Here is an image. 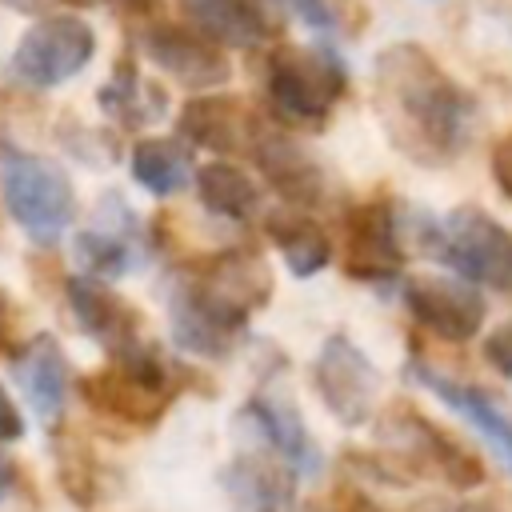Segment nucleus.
Returning <instances> with one entry per match:
<instances>
[{"label": "nucleus", "mask_w": 512, "mask_h": 512, "mask_svg": "<svg viewBox=\"0 0 512 512\" xmlns=\"http://www.w3.org/2000/svg\"><path fill=\"white\" fill-rule=\"evenodd\" d=\"M312 384L324 400V408L344 424L360 428L372 420L376 400H380V372L368 360L360 344H352L344 332H332L312 364Z\"/></svg>", "instance_id": "nucleus-9"}, {"label": "nucleus", "mask_w": 512, "mask_h": 512, "mask_svg": "<svg viewBox=\"0 0 512 512\" xmlns=\"http://www.w3.org/2000/svg\"><path fill=\"white\" fill-rule=\"evenodd\" d=\"M404 268V244L396 208L388 200H364L344 212V272L352 280H392Z\"/></svg>", "instance_id": "nucleus-11"}, {"label": "nucleus", "mask_w": 512, "mask_h": 512, "mask_svg": "<svg viewBox=\"0 0 512 512\" xmlns=\"http://www.w3.org/2000/svg\"><path fill=\"white\" fill-rule=\"evenodd\" d=\"M372 104L392 148L420 168H444L468 148L472 96L420 44H392L376 56Z\"/></svg>", "instance_id": "nucleus-1"}, {"label": "nucleus", "mask_w": 512, "mask_h": 512, "mask_svg": "<svg viewBox=\"0 0 512 512\" xmlns=\"http://www.w3.org/2000/svg\"><path fill=\"white\" fill-rule=\"evenodd\" d=\"M176 132L192 148H212V152L236 156V152L252 148L260 120L240 96H196L180 108Z\"/></svg>", "instance_id": "nucleus-15"}, {"label": "nucleus", "mask_w": 512, "mask_h": 512, "mask_svg": "<svg viewBox=\"0 0 512 512\" xmlns=\"http://www.w3.org/2000/svg\"><path fill=\"white\" fill-rule=\"evenodd\" d=\"M196 196L208 212L216 216H228V220H248L260 204V192L252 184V176L236 164H224V160H212L204 168H196Z\"/></svg>", "instance_id": "nucleus-23"}, {"label": "nucleus", "mask_w": 512, "mask_h": 512, "mask_svg": "<svg viewBox=\"0 0 512 512\" xmlns=\"http://www.w3.org/2000/svg\"><path fill=\"white\" fill-rule=\"evenodd\" d=\"M180 8L188 24L220 48H252L272 32V20L256 8V0H180Z\"/></svg>", "instance_id": "nucleus-20"}, {"label": "nucleus", "mask_w": 512, "mask_h": 512, "mask_svg": "<svg viewBox=\"0 0 512 512\" xmlns=\"http://www.w3.org/2000/svg\"><path fill=\"white\" fill-rule=\"evenodd\" d=\"M100 104H104V112H112L120 124L136 128V124L152 120L156 108H164V92L144 88L140 76H136V68H132V56H124V60L116 64V76L100 88Z\"/></svg>", "instance_id": "nucleus-25"}, {"label": "nucleus", "mask_w": 512, "mask_h": 512, "mask_svg": "<svg viewBox=\"0 0 512 512\" xmlns=\"http://www.w3.org/2000/svg\"><path fill=\"white\" fill-rule=\"evenodd\" d=\"M424 252L468 284L512 292V232L476 204H460L444 220L424 224Z\"/></svg>", "instance_id": "nucleus-7"}, {"label": "nucleus", "mask_w": 512, "mask_h": 512, "mask_svg": "<svg viewBox=\"0 0 512 512\" xmlns=\"http://www.w3.org/2000/svg\"><path fill=\"white\" fill-rule=\"evenodd\" d=\"M12 376L40 420H52L64 408L68 360H64V348L56 344L52 332H36L24 348L12 352Z\"/></svg>", "instance_id": "nucleus-19"}, {"label": "nucleus", "mask_w": 512, "mask_h": 512, "mask_svg": "<svg viewBox=\"0 0 512 512\" xmlns=\"http://www.w3.org/2000/svg\"><path fill=\"white\" fill-rule=\"evenodd\" d=\"M132 176L144 192L152 196H176L180 188L192 184V152L180 140L168 136H144L132 144Z\"/></svg>", "instance_id": "nucleus-22"}, {"label": "nucleus", "mask_w": 512, "mask_h": 512, "mask_svg": "<svg viewBox=\"0 0 512 512\" xmlns=\"http://www.w3.org/2000/svg\"><path fill=\"white\" fill-rule=\"evenodd\" d=\"M488 168H492V184L512 200V132H504V136L492 144Z\"/></svg>", "instance_id": "nucleus-28"}, {"label": "nucleus", "mask_w": 512, "mask_h": 512, "mask_svg": "<svg viewBox=\"0 0 512 512\" xmlns=\"http://www.w3.org/2000/svg\"><path fill=\"white\" fill-rule=\"evenodd\" d=\"M8 8H16V12H40L48 0H4Z\"/></svg>", "instance_id": "nucleus-34"}, {"label": "nucleus", "mask_w": 512, "mask_h": 512, "mask_svg": "<svg viewBox=\"0 0 512 512\" xmlns=\"http://www.w3.org/2000/svg\"><path fill=\"white\" fill-rule=\"evenodd\" d=\"M56 480H60V488L72 496V504H92L96 500V456H92V448L80 440V436H72V432H64V436H56Z\"/></svg>", "instance_id": "nucleus-26"}, {"label": "nucleus", "mask_w": 512, "mask_h": 512, "mask_svg": "<svg viewBox=\"0 0 512 512\" xmlns=\"http://www.w3.org/2000/svg\"><path fill=\"white\" fill-rule=\"evenodd\" d=\"M324 512H380L360 488H332L324 500Z\"/></svg>", "instance_id": "nucleus-30"}, {"label": "nucleus", "mask_w": 512, "mask_h": 512, "mask_svg": "<svg viewBox=\"0 0 512 512\" xmlns=\"http://www.w3.org/2000/svg\"><path fill=\"white\" fill-rule=\"evenodd\" d=\"M0 192L32 244H56L80 208L68 172L52 156L24 152L12 140H0Z\"/></svg>", "instance_id": "nucleus-3"}, {"label": "nucleus", "mask_w": 512, "mask_h": 512, "mask_svg": "<svg viewBox=\"0 0 512 512\" xmlns=\"http://www.w3.org/2000/svg\"><path fill=\"white\" fill-rule=\"evenodd\" d=\"M20 436H24V416H20L16 400L0 384V440H20Z\"/></svg>", "instance_id": "nucleus-31"}, {"label": "nucleus", "mask_w": 512, "mask_h": 512, "mask_svg": "<svg viewBox=\"0 0 512 512\" xmlns=\"http://www.w3.org/2000/svg\"><path fill=\"white\" fill-rule=\"evenodd\" d=\"M132 216L120 212L116 228H88L76 236V256L92 276H124L136 264V248H132Z\"/></svg>", "instance_id": "nucleus-24"}, {"label": "nucleus", "mask_w": 512, "mask_h": 512, "mask_svg": "<svg viewBox=\"0 0 512 512\" xmlns=\"http://www.w3.org/2000/svg\"><path fill=\"white\" fill-rule=\"evenodd\" d=\"M232 512H284L292 504V484L296 472L288 468V460H280L272 448H252L240 452L224 476H220Z\"/></svg>", "instance_id": "nucleus-17"}, {"label": "nucleus", "mask_w": 512, "mask_h": 512, "mask_svg": "<svg viewBox=\"0 0 512 512\" xmlns=\"http://www.w3.org/2000/svg\"><path fill=\"white\" fill-rule=\"evenodd\" d=\"M404 308L424 332H432L436 340H448V344L472 340L488 316L484 296L468 280L436 276V272H420V276L404 280Z\"/></svg>", "instance_id": "nucleus-10"}, {"label": "nucleus", "mask_w": 512, "mask_h": 512, "mask_svg": "<svg viewBox=\"0 0 512 512\" xmlns=\"http://www.w3.org/2000/svg\"><path fill=\"white\" fill-rule=\"evenodd\" d=\"M264 228H268L272 244L280 248L288 272L300 276V280L316 276V272L332 260V240H328V232H324L312 216H304L300 208H280V212H272V216L264 220Z\"/></svg>", "instance_id": "nucleus-21"}, {"label": "nucleus", "mask_w": 512, "mask_h": 512, "mask_svg": "<svg viewBox=\"0 0 512 512\" xmlns=\"http://www.w3.org/2000/svg\"><path fill=\"white\" fill-rule=\"evenodd\" d=\"M248 152H252L256 168L264 172V180H268L288 204L312 208V204L320 200V192H324V172H320V164H316L296 140H288V136H280V132H272V128H260Z\"/></svg>", "instance_id": "nucleus-18"}, {"label": "nucleus", "mask_w": 512, "mask_h": 512, "mask_svg": "<svg viewBox=\"0 0 512 512\" xmlns=\"http://www.w3.org/2000/svg\"><path fill=\"white\" fill-rule=\"evenodd\" d=\"M460 512H500V508L496 504H464Z\"/></svg>", "instance_id": "nucleus-35"}, {"label": "nucleus", "mask_w": 512, "mask_h": 512, "mask_svg": "<svg viewBox=\"0 0 512 512\" xmlns=\"http://www.w3.org/2000/svg\"><path fill=\"white\" fill-rule=\"evenodd\" d=\"M64 4H72V8H88V4H96V0H64Z\"/></svg>", "instance_id": "nucleus-36"}, {"label": "nucleus", "mask_w": 512, "mask_h": 512, "mask_svg": "<svg viewBox=\"0 0 512 512\" xmlns=\"http://www.w3.org/2000/svg\"><path fill=\"white\" fill-rule=\"evenodd\" d=\"M272 300V272L256 248L196 256L172 288L168 320L184 352L224 360L244 340L248 316Z\"/></svg>", "instance_id": "nucleus-2"}, {"label": "nucleus", "mask_w": 512, "mask_h": 512, "mask_svg": "<svg viewBox=\"0 0 512 512\" xmlns=\"http://www.w3.org/2000/svg\"><path fill=\"white\" fill-rule=\"evenodd\" d=\"M12 476H16V468H12V460H4V456H0V496L8 492V484H12Z\"/></svg>", "instance_id": "nucleus-33"}, {"label": "nucleus", "mask_w": 512, "mask_h": 512, "mask_svg": "<svg viewBox=\"0 0 512 512\" xmlns=\"http://www.w3.org/2000/svg\"><path fill=\"white\" fill-rule=\"evenodd\" d=\"M408 376L420 384V388H428L436 400H444L456 416H464L500 456H504V464L512 468V412L504 408V400L500 396H492L488 388H480V384H468V380H456V376H448V372H440V368H432V364H408Z\"/></svg>", "instance_id": "nucleus-14"}, {"label": "nucleus", "mask_w": 512, "mask_h": 512, "mask_svg": "<svg viewBox=\"0 0 512 512\" xmlns=\"http://www.w3.org/2000/svg\"><path fill=\"white\" fill-rule=\"evenodd\" d=\"M236 428H248L264 448H272L296 476H316L320 472V448L308 436L300 412L276 396H252L236 412Z\"/></svg>", "instance_id": "nucleus-16"}, {"label": "nucleus", "mask_w": 512, "mask_h": 512, "mask_svg": "<svg viewBox=\"0 0 512 512\" xmlns=\"http://www.w3.org/2000/svg\"><path fill=\"white\" fill-rule=\"evenodd\" d=\"M64 292H68V308H72L76 324L108 356H124V352H132L140 344L144 316L124 296H116L108 284H100L96 276H72L64 284Z\"/></svg>", "instance_id": "nucleus-13"}, {"label": "nucleus", "mask_w": 512, "mask_h": 512, "mask_svg": "<svg viewBox=\"0 0 512 512\" xmlns=\"http://www.w3.org/2000/svg\"><path fill=\"white\" fill-rule=\"evenodd\" d=\"M284 4H288V12L300 16L308 28H320V32H332V28H336V16H332V8H328L324 0H284Z\"/></svg>", "instance_id": "nucleus-29"}, {"label": "nucleus", "mask_w": 512, "mask_h": 512, "mask_svg": "<svg viewBox=\"0 0 512 512\" xmlns=\"http://www.w3.org/2000/svg\"><path fill=\"white\" fill-rule=\"evenodd\" d=\"M180 376L164 356L148 344H136L124 356H112L108 368L88 372L80 380V400L120 424L132 428H152L164 420L172 396L180 392Z\"/></svg>", "instance_id": "nucleus-4"}, {"label": "nucleus", "mask_w": 512, "mask_h": 512, "mask_svg": "<svg viewBox=\"0 0 512 512\" xmlns=\"http://www.w3.org/2000/svg\"><path fill=\"white\" fill-rule=\"evenodd\" d=\"M484 360H488L500 376L512 380V320L496 324V328L484 336Z\"/></svg>", "instance_id": "nucleus-27"}, {"label": "nucleus", "mask_w": 512, "mask_h": 512, "mask_svg": "<svg viewBox=\"0 0 512 512\" xmlns=\"http://www.w3.org/2000/svg\"><path fill=\"white\" fill-rule=\"evenodd\" d=\"M140 40H144L148 60L160 72H168L176 84H184V88H216V84H224L232 76V64H228L224 48L212 44L192 24L152 20Z\"/></svg>", "instance_id": "nucleus-12"}, {"label": "nucleus", "mask_w": 512, "mask_h": 512, "mask_svg": "<svg viewBox=\"0 0 512 512\" xmlns=\"http://www.w3.org/2000/svg\"><path fill=\"white\" fill-rule=\"evenodd\" d=\"M0 352H16V308L8 300V292L0 288Z\"/></svg>", "instance_id": "nucleus-32"}, {"label": "nucleus", "mask_w": 512, "mask_h": 512, "mask_svg": "<svg viewBox=\"0 0 512 512\" xmlns=\"http://www.w3.org/2000/svg\"><path fill=\"white\" fill-rule=\"evenodd\" d=\"M96 56V32L88 28V20L80 16H44L36 20L12 52V72L24 84L36 88H56L64 80H72L76 72L88 68V60Z\"/></svg>", "instance_id": "nucleus-8"}, {"label": "nucleus", "mask_w": 512, "mask_h": 512, "mask_svg": "<svg viewBox=\"0 0 512 512\" xmlns=\"http://www.w3.org/2000/svg\"><path fill=\"white\" fill-rule=\"evenodd\" d=\"M348 92V72L332 48L280 44L268 56V104L296 128H324L336 100Z\"/></svg>", "instance_id": "nucleus-6"}, {"label": "nucleus", "mask_w": 512, "mask_h": 512, "mask_svg": "<svg viewBox=\"0 0 512 512\" xmlns=\"http://www.w3.org/2000/svg\"><path fill=\"white\" fill-rule=\"evenodd\" d=\"M380 440L388 456L400 460L408 476H436L456 492H472L484 484V460L448 428L432 424L408 400H396L380 416Z\"/></svg>", "instance_id": "nucleus-5"}]
</instances>
